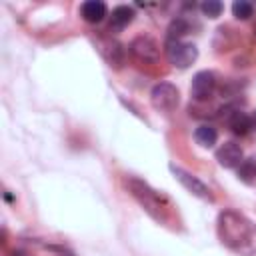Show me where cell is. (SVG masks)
Wrapping results in <instances>:
<instances>
[{"mask_svg": "<svg viewBox=\"0 0 256 256\" xmlns=\"http://www.w3.org/2000/svg\"><path fill=\"white\" fill-rule=\"evenodd\" d=\"M170 170H172V174H174V178L190 192V194H194V196H198V198H202V200H214V196H212V192H210V188L200 180V178H196V176H192L190 172H186L184 168H180V166H174V164H170Z\"/></svg>", "mask_w": 256, "mask_h": 256, "instance_id": "cell-5", "label": "cell"}, {"mask_svg": "<svg viewBox=\"0 0 256 256\" xmlns=\"http://www.w3.org/2000/svg\"><path fill=\"white\" fill-rule=\"evenodd\" d=\"M242 148L236 144V142H224L218 150H216V160L220 162V166L224 168H236L240 166L244 160H242Z\"/></svg>", "mask_w": 256, "mask_h": 256, "instance_id": "cell-8", "label": "cell"}, {"mask_svg": "<svg viewBox=\"0 0 256 256\" xmlns=\"http://www.w3.org/2000/svg\"><path fill=\"white\" fill-rule=\"evenodd\" d=\"M130 54L144 64H154L160 58V48L150 36H138L130 42Z\"/></svg>", "mask_w": 256, "mask_h": 256, "instance_id": "cell-6", "label": "cell"}, {"mask_svg": "<svg viewBox=\"0 0 256 256\" xmlns=\"http://www.w3.org/2000/svg\"><path fill=\"white\" fill-rule=\"evenodd\" d=\"M100 52H102V56L106 58V62L110 66H114V68H120L122 66V62H124V48L116 40L104 38L100 42Z\"/></svg>", "mask_w": 256, "mask_h": 256, "instance_id": "cell-9", "label": "cell"}, {"mask_svg": "<svg viewBox=\"0 0 256 256\" xmlns=\"http://www.w3.org/2000/svg\"><path fill=\"white\" fill-rule=\"evenodd\" d=\"M150 100H152V106L160 112H172L178 102H180V92L174 84L170 82H160L152 88L150 92Z\"/></svg>", "mask_w": 256, "mask_h": 256, "instance_id": "cell-4", "label": "cell"}, {"mask_svg": "<svg viewBox=\"0 0 256 256\" xmlns=\"http://www.w3.org/2000/svg\"><path fill=\"white\" fill-rule=\"evenodd\" d=\"M216 88V78L212 72L208 70H202V72H196L194 78H192V86H190V94L194 100H208L212 96Z\"/></svg>", "mask_w": 256, "mask_h": 256, "instance_id": "cell-7", "label": "cell"}, {"mask_svg": "<svg viewBox=\"0 0 256 256\" xmlns=\"http://www.w3.org/2000/svg\"><path fill=\"white\" fill-rule=\"evenodd\" d=\"M166 56L168 62L176 68H188L196 62L198 58V48L192 42H182V40H174L168 42L166 46Z\"/></svg>", "mask_w": 256, "mask_h": 256, "instance_id": "cell-3", "label": "cell"}, {"mask_svg": "<svg viewBox=\"0 0 256 256\" xmlns=\"http://www.w3.org/2000/svg\"><path fill=\"white\" fill-rule=\"evenodd\" d=\"M194 140H196L202 148H210V146L216 144L218 132H216V128L210 126V124H202V126H198V128L194 130Z\"/></svg>", "mask_w": 256, "mask_h": 256, "instance_id": "cell-13", "label": "cell"}, {"mask_svg": "<svg viewBox=\"0 0 256 256\" xmlns=\"http://www.w3.org/2000/svg\"><path fill=\"white\" fill-rule=\"evenodd\" d=\"M134 20V10L130 6H116L110 16V30H122Z\"/></svg>", "mask_w": 256, "mask_h": 256, "instance_id": "cell-12", "label": "cell"}, {"mask_svg": "<svg viewBox=\"0 0 256 256\" xmlns=\"http://www.w3.org/2000/svg\"><path fill=\"white\" fill-rule=\"evenodd\" d=\"M254 34H256V24H254Z\"/></svg>", "mask_w": 256, "mask_h": 256, "instance_id": "cell-18", "label": "cell"}, {"mask_svg": "<svg viewBox=\"0 0 256 256\" xmlns=\"http://www.w3.org/2000/svg\"><path fill=\"white\" fill-rule=\"evenodd\" d=\"M238 176H240V180H244L246 184H252L254 178H256V164H254L252 160H244V162L240 164Z\"/></svg>", "mask_w": 256, "mask_h": 256, "instance_id": "cell-15", "label": "cell"}, {"mask_svg": "<svg viewBox=\"0 0 256 256\" xmlns=\"http://www.w3.org/2000/svg\"><path fill=\"white\" fill-rule=\"evenodd\" d=\"M186 32H188V24H186L182 18L174 20V22L170 24V28H168V42L180 40V36H182V34H186Z\"/></svg>", "mask_w": 256, "mask_h": 256, "instance_id": "cell-16", "label": "cell"}, {"mask_svg": "<svg viewBox=\"0 0 256 256\" xmlns=\"http://www.w3.org/2000/svg\"><path fill=\"white\" fill-rule=\"evenodd\" d=\"M80 14H82V18L86 22L96 24L106 16V4L100 2V0H88V2H84L80 6Z\"/></svg>", "mask_w": 256, "mask_h": 256, "instance_id": "cell-10", "label": "cell"}, {"mask_svg": "<svg viewBox=\"0 0 256 256\" xmlns=\"http://www.w3.org/2000/svg\"><path fill=\"white\" fill-rule=\"evenodd\" d=\"M226 122H228V128H230L234 134H238V136L248 134L250 128H252V120H250V116L244 114V112H240V110H234V112L228 116Z\"/></svg>", "mask_w": 256, "mask_h": 256, "instance_id": "cell-11", "label": "cell"}, {"mask_svg": "<svg viewBox=\"0 0 256 256\" xmlns=\"http://www.w3.org/2000/svg\"><path fill=\"white\" fill-rule=\"evenodd\" d=\"M200 10H202L204 16L216 18V16H220V12H222V2H218V0H206V2L200 4Z\"/></svg>", "mask_w": 256, "mask_h": 256, "instance_id": "cell-17", "label": "cell"}, {"mask_svg": "<svg viewBox=\"0 0 256 256\" xmlns=\"http://www.w3.org/2000/svg\"><path fill=\"white\" fill-rule=\"evenodd\" d=\"M126 186H128L130 194L144 206V210L152 218H156L160 222H166V218H168L166 216V200L154 188H150L144 180H138V178H128Z\"/></svg>", "mask_w": 256, "mask_h": 256, "instance_id": "cell-2", "label": "cell"}, {"mask_svg": "<svg viewBox=\"0 0 256 256\" xmlns=\"http://www.w3.org/2000/svg\"><path fill=\"white\" fill-rule=\"evenodd\" d=\"M232 14L238 18V20H248L252 14H254V6L246 0H236L232 4Z\"/></svg>", "mask_w": 256, "mask_h": 256, "instance_id": "cell-14", "label": "cell"}, {"mask_svg": "<svg viewBox=\"0 0 256 256\" xmlns=\"http://www.w3.org/2000/svg\"><path fill=\"white\" fill-rule=\"evenodd\" d=\"M218 236L222 244L244 256L256 254V224L236 210H224L218 216Z\"/></svg>", "mask_w": 256, "mask_h": 256, "instance_id": "cell-1", "label": "cell"}]
</instances>
